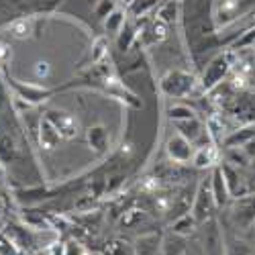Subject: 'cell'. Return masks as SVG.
Returning a JSON list of instances; mask_svg holds the SVG:
<instances>
[{"label":"cell","instance_id":"6da1fadb","mask_svg":"<svg viewBox=\"0 0 255 255\" xmlns=\"http://www.w3.org/2000/svg\"><path fill=\"white\" fill-rule=\"evenodd\" d=\"M159 88L167 98H190L196 92H204L200 86V80L194 74L180 68L167 70L159 80Z\"/></svg>","mask_w":255,"mask_h":255},{"label":"cell","instance_id":"7a4b0ae2","mask_svg":"<svg viewBox=\"0 0 255 255\" xmlns=\"http://www.w3.org/2000/svg\"><path fill=\"white\" fill-rule=\"evenodd\" d=\"M237 61V53L235 51H225V53H219L215 55L208 63L200 76V86L204 92H210L215 86H219L221 82H225V78L231 74L233 66Z\"/></svg>","mask_w":255,"mask_h":255},{"label":"cell","instance_id":"3957f363","mask_svg":"<svg viewBox=\"0 0 255 255\" xmlns=\"http://www.w3.org/2000/svg\"><path fill=\"white\" fill-rule=\"evenodd\" d=\"M6 86L8 90L20 100L25 102L27 106H37L41 102H47L55 92L57 88H47V86H39V84H27V82H20L16 78H10L6 76Z\"/></svg>","mask_w":255,"mask_h":255},{"label":"cell","instance_id":"277c9868","mask_svg":"<svg viewBox=\"0 0 255 255\" xmlns=\"http://www.w3.org/2000/svg\"><path fill=\"white\" fill-rule=\"evenodd\" d=\"M229 219L237 231H249L255 225V192L241 194L231 202Z\"/></svg>","mask_w":255,"mask_h":255},{"label":"cell","instance_id":"5b68a950","mask_svg":"<svg viewBox=\"0 0 255 255\" xmlns=\"http://www.w3.org/2000/svg\"><path fill=\"white\" fill-rule=\"evenodd\" d=\"M217 202H215V196H212V190H210V182L202 180L196 188V194H194V202H192V217L196 219L198 225L206 223L208 219H215V212H217Z\"/></svg>","mask_w":255,"mask_h":255},{"label":"cell","instance_id":"8992f818","mask_svg":"<svg viewBox=\"0 0 255 255\" xmlns=\"http://www.w3.org/2000/svg\"><path fill=\"white\" fill-rule=\"evenodd\" d=\"M200 227V243L204 255H225V233L215 219H208Z\"/></svg>","mask_w":255,"mask_h":255},{"label":"cell","instance_id":"52a82bcc","mask_svg":"<svg viewBox=\"0 0 255 255\" xmlns=\"http://www.w3.org/2000/svg\"><path fill=\"white\" fill-rule=\"evenodd\" d=\"M167 25L163 20H159L157 16H145L141 18L139 23V39L137 43H141L143 47H151V45H157L167 37Z\"/></svg>","mask_w":255,"mask_h":255},{"label":"cell","instance_id":"ba28073f","mask_svg":"<svg viewBox=\"0 0 255 255\" xmlns=\"http://www.w3.org/2000/svg\"><path fill=\"white\" fill-rule=\"evenodd\" d=\"M45 117L49 119V123L57 129V133L61 135V139L72 141L78 137L80 133V125L78 119L74 115H70L68 111H61V109H49L45 111Z\"/></svg>","mask_w":255,"mask_h":255},{"label":"cell","instance_id":"9c48e42d","mask_svg":"<svg viewBox=\"0 0 255 255\" xmlns=\"http://www.w3.org/2000/svg\"><path fill=\"white\" fill-rule=\"evenodd\" d=\"M196 147L190 143L186 137H182L180 133L172 135L165 143V155L169 157V161H174L176 165H184L188 161H192Z\"/></svg>","mask_w":255,"mask_h":255},{"label":"cell","instance_id":"30bf717a","mask_svg":"<svg viewBox=\"0 0 255 255\" xmlns=\"http://www.w3.org/2000/svg\"><path fill=\"white\" fill-rule=\"evenodd\" d=\"M176 129L182 137H186L190 143H192L194 147H200V143L204 145V137L210 139L208 135V127L206 123H202L198 117H192V119H186V121H178L174 123Z\"/></svg>","mask_w":255,"mask_h":255},{"label":"cell","instance_id":"8fae6325","mask_svg":"<svg viewBox=\"0 0 255 255\" xmlns=\"http://www.w3.org/2000/svg\"><path fill=\"white\" fill-rule=\"evenodd\" d=\"M4 235L23 251V253H29L33 251V247L37 245L35 241V233H33V227H25V225H16V223H8L4 229H2Z\"/></svg>","mask_w":255,"mask_h":255},{"label":"cell","instance_id":"7c38bea8","mask_svg":"<svg viewBox=\"0 0 255 255\" xmlns=\"http://www.w3.org/2000/svg\"><path fill=\"white\" fill-rule=\"evenodd\" d=\"M161 241L163 235L157 231L143 233L133 241V253L135 255H159L161 253Z\"/></svg>","mask_w":255,"mask_h":255},{"label":"cell","instance_id":"4fadbf2b","mask_svg":"<svg viewBox=\"0 0 255 255\" xmlns=\"http://www.w3.org/2000/svg\"><path fill=\"white\" fill-rule=\"evenodd\" d=\"M86 141L88 147L96 153V155H104L109 151V145H111V135L109 129L104 125H92L86 129Z\"/></svg>","mask_w":255,"mask_h":255},{"label":"cell","instance_id":"5bb4252c","mask_svg":"<svg viewBox=\"0 0 255 255\" xmlns=\"http://www.w3.org/2000/svg\"><path fill=\"white\" fill-rule=\"evenodd\" d=\"M221 159V151L215 143H204L200 147H196L194 157H192V165L198 169H206V167H217Z\"/></svg>","mask_w":255,"mask_h":255},{"label":"cell","instance_id":"9a60e30c","mask_svg":"<svg viewBox=\"0 0 255 255\" xmlns=\"http://www.w3.org/2000/svg\"><path fill=\"white\" fill-rule=\"evenodd\" d=\"M37 141L41 145V149H55L57 143L61 141V135L57 133V129L49 123V119L43 115L39 119V125H37Z\"/></svg>","mask_w":255,"mask_h":255},{"label":"cell","instance_id":"2e32d148","mask_svg":"<svg viewBox=\"0 0 255 255\" xmlns=\"http://www.w3.org/2000/svg\"><path fill=\"white\" fill-rule=\"evenodd\" d=\"M210 190H212V196H215V202L217 206H227L231 202V192H229V186H227V180L221 172V165H217L215 169H212V174H210Z\"/></svg>","mask_w":255,"mask_h":255},{"label":"cell","instance_id":"e0dca14e","mask_svg":"<svg viewBox=\"0 0 255 255\" xmlns=\"http://www.w3.org/2000/svg\"><path fill=\"white\" fill-rule=\"evenodd\" d=\"M139 39V23H135V18H127L121 31L117 33V49L127 53Z\"/></svg>","mask_w":255,"mask_h":255},{"label":"cell","instance_id":"ac0fdd59","mask_svg":"<svg viewBox=\"0 0 255 255\" xmlns=\"http://www.w3.org/2000/svg\"><path fill=\"white\" fill-rule=\"evenodd\" d=\"M159 4H161V0H131V2L127 4V14L131 18H145Z\"/></svg>","mask_w":255,"mask_h":255},{"label":"cell","instance_id":"d6986e66","mask_svg":"<svg viewBox=\"0 0 255 255\" xmlns=\"http://www.w3.org/2000/svg\"><path fill=\"white\" fill-rule=\"evenodd\" d=\"M198 229V223L196 219L192 217V212H184V215H178L172 223V233H176V235H182V237H188L192 235V233Z\"/></svg>","mask_w":255,"mask_h":255},{"label":"cell","instance_id":"ffe728a7","mask_svg":"<svg viewBox=\"0 0 255 255\" xmlns=\"http://www.w3.org/2000/svg\"><path fill=\"white\" fill-rule=\"evenodd\" d=\"M159 255H186V237L169 233L161 241V253Z\"/></svg>","mask_w":255,"mask_h":255},{"label":"cell","instance_id":"44dd1931","mask_svg":"<svg viewBox=\"0 0 255 255\" xmlns=\"http://www.w3.org/2000/svg\"><path fill=\"white\" fill-rule=\"evenodd\" d=\"M155 16H157L159 20H163L167 27L174 25L176 20H178V16H180V2H178V0H165V2H161V4L157 6Z\"/></svg>","mask_w":255,"mask_h":255},{"label":"cell","instance_id":"7402d4cb","mask_svg":"<svg viewBox=\"0 0 255 255\" xmlns=\"http://www.w3.org/2000/svg\"><path fill=\"white\" fill-rule=\"evenodd\" d=\"M221 165V172L227 180V186H229V192L233 198L241 196V178H239V172L235 167H231L229 163H219Z\"/></svg>","mask_w":255,"mask_h":255},{"label":"cell","instance_id":"603a6c76","mask_svg":"<svg viewBox=\"0 0 255 255\" xmlns=\"http://www.w3.org/2000/svg\"><path fill=\"white\" fill-rule=\"evenodd\" d=\"M127 18H129V14H127L123 8H119V6H117L109 16L104 18V31H106V33L117 35V33L121 31V27L125 25V20H127Z\"/></svg>","mask_w":255,"mask_h":255},{"label":"cell","instance_id":"cb8c5ba5","mask_svg":"<svg viewBox=\"0 0 255 255\" xmlns=\"http://www.w3.org/2000/svg\"><path fill=\"white\" fill-rule=\"evenodd\" d=\"M225 255H253L251 247L239 237H225Z\"/></svg>","mask_w":255,"mask_h":255},{"label":"cell","instance_id":"d4e9b609","mask_svg":"<svg viewBox=\"0 0 255 255\" xmlns=\"http://www.w3.org/2000/svg\"><path fill=\"white\" fill-rule=\"evenodd\" d=\"M167 117L172 119L174 123H178V121H186V119L196 117V111L192 109V106L184 104V102H176V104H172L167 109Z\"/></svg>","mask_w":255,"mask_h":255},{"label":"cell","instance_id":"484cf974","mask_svg":"<svg viewBox=\"0 0 255 255\" xmlns=\"http://www.w3.org/2000/svg\"><path fill=\"white\" fill-rule=\"evenodd\" d=\"M33 25H35V23H33L31 18H18V20H14V23H12L10 31H12V35L18 37V39H27V37H31V33L35 31Z\"/></svg>","mask_w":255,"mask_h":255},{"label":"cell","instance_id":"4316f807","mask_svg":"<svg viewBox=\"0 0 255 255\" xmlns=\"http://www.w3.org/2000/svg\"><path fill=\"white\" fill-rule=\"evenodd\" d=\"M143 219H145V212H143V210H139V208H129V210H125V215L121 217V225H125V227H135V225H139Z\"/></svg>","mask_w":255,"mask_h":255},{"label":"cell","instance_id":"83f0119b","mask_svg":"<svg viewBox=\"0 0 255 255\" xmlns=\"http://www.w3.org/2000/svg\"><path fill=\"white\" fill-rule=\"evenodd\" d=\"M0 255H23V251H20L4 233H0Z\"/></svg>","mask_w":255,"mask_h":255},{"label":"cell","instance_id":"f1b7e54d","mask_svg":"<svg viewBox=\"0 0 255 255\" xmlns=\"http://www.w3.org/2000/svg\"><path fill=\"white\" fill-rule=\"evenodd\" d=\"M117 8V4H115V0H98V4L94 6V12H96V16L98 18H106L113 10Z\"/></svg>","mask_w":255,"mask_h":255},{"label":"cell","instance_id":"f546056e","mask_svg":"<svg viewBox=\"0 0 255 255\" xmlns=\"http://www.w3.org/2000/svg\"><path fill=\"white\" fill-rule=\"evenodd\" d=\"M63 255H86V251H84V247L76 241H70L66 243V251H63Z\"/></svg>","mask_w":255,"mask_h":255},{"label":"cell","instance_id":"4dcf8cb0","mask_svg":"<svg viewBox=\"0 0 255 255\" xmlns=\"http://www.w3.org/2000/svg\"><path fill=\"white\" fill-rule=\"evenodd\" d=\"M49 72H51V66H49L47 61H37V63H35V74H37V78H47Z\"/></svg>","mask_w":255,"mask_h":255},{"label":"cell","instance_id":"1f68e13d","mask_svg":"<svg viewBox=\"0 0 255 255\" xmlns=\"http://www.w3.org/2000/svg\"><path fill=\"white\" fill-rule=\"evenodd\" d=\"M63 251H66V243L55 241V243H51V245H49L47 255H63Z\"/></svg>","mask_w":255,"mask_h":255}]
</instances>
